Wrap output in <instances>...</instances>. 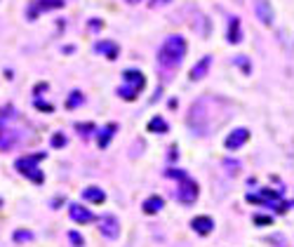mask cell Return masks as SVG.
Here are the masks:
<instances>
[{
	"label": "cell",
	"mask_w": 294,
	"mask_h": 247,
	"mask_svg": "<svg viewBox=\"0 0 294 247\" xmlns=\"http://www.w3.org/2000/svg\"><path fill=\"white\" fill-rule=\"evenodd\" d=\"M186 50H189V45H186V38L184 35H169L165 43L160 45V52H158V62L160 66H165V68H174L184 62V57H186Z\"/></svg>",
	"instance_id": "cell-1"
},
{
	"label": "cell",
	"mask_w": 294,
	"mask_h": 247,
	"mask_svg": "<svg viewBox=\"0 0 294 247\" xmlns=\"http://www.w3.org/2000/svg\"><path fill=\"white\" fill-rule=\"evenodd\" d=\"M123 78H125L127 85L120 87V90H118V94H120V99L134 101L137 94L144 90V85H146V75L141 73V71H137V68H125V71H123Z\"/></svg>",
	"instance_id": "cell-2"
},
{
	"label": "cell",
	"mask_w": 294,
	"mask_h": 247,
	"mask_svg": "<svg viewBox=\"0 0 294 247\" xmlns=\"http://www.w3.org/2000/svg\"><path fill=\"white\" fill-rule=\"evenodd\" d=\"M167 177H174V179H179L181 182V186H179V200L184 205H191L196 203V198H198L200 188L198 184L191 179L186 172H181V170H167Z\"/></svg>",
	"instance_id": "cell-3"
},
{
	"label": "cell",
	"mask_w": 294,
	"mask_h": 247,
	"mask_svg": "<svg viewBox=\"0 0 294 247\" xmlns=\"http://www.w3.org/2000/svg\"><path fill=\"white\" fill-rule=\"evenodd\" d=\"M42 158H45L42 153H38V155H26V158H19V160L14 162V167H17V170H19L24 177H29L31 182L42 184V179H45V177H42V172L38 170V162H40Z\"/></svg>",
	"instance_id": "cell-4"
},
{
	"label": "cell",
	"mask_w": 294,
	"mask_h": 247,
	"mask_svg": "<svg viewBox=\"0 0 294 247\" xmlns=\"http://www.w3.org/2000/svg\"><path fill=\"white\" fill-rule=\"evenodd\" d=\"M247 139H250V129H233L231 134L226 137V141H224V146H226V151H238L240 146H245L247 144Z\"/></svg>",
	"instance_id": "cell-5"
},
{
	"label": "cell",
	"mask_w": 294,
	"mask_h": 247,
	"mask_svg": "<svg viewBox=\"0 0 294 247\" xmlns=\"http://www.w3.org/2000/svg\"><path fill=\"white\" fill-rule=\"evenodd\" d=\"M68 215H71V219H73L75 224H90V221H95V219H97L95 212H92L90 207L78 205V203H73L71 207H68Z\"/></svg>",
	"instance_id": "cell-6"
},
{
	"label": "cell",
	"mask_w": 294,
	"mask_h": 247,
	"mask_svg": "<svg viewBox=\"0 0 294 247\" xmlns=\"http://www.w3.org/2000/svg\"><path fill=\"white\" fill-rule=\"evenodd\" d=\"M64 5H66L64 0H35L31 7H29V19H35V17L45 10H59Z\"/></svg>",
	"instance_id": "cell-7"
},
{
	"label": "cell",
	"mask_w": 294,
	"mask_h": 247,
	"mask_svg": "<svg viewBox=\"0 0 294 247\" xmlns=\"http://www.w3.org/2000/svg\"><path fill=\"white\" fill-rule=\"evenodd\" d=\"M101 233L106 238H111V240H116L120 236V224H118V219L113 215H104L101 216Z\"/></svg>",
	"instance_id": "cell-8"
},
{
	"label": "cell",
	"mask_w": 294,
	"mask_h": 247,
	"mask_svg": "<svg viewBox=\"0 0 294 247\" xmlns=\"http://www.w3.org/2000/svg\"><path fill=\"white\" fill-rule=\"evenodd\" d=\"M191 228H193L198 236H210L212 231H214V221H212V216H196V219L191 221Z\"/></svg>",
	"instance_id": "cell-9"
},
{
	"label": "cell",
	"mask_w": 294,
	"mask_h": 247,
	"mask_svg": "<svg viewBox=\"0 0 294 247\" xmlns=\"http://www.w3.org/2000/svg\"><path fill=\"white\" fill-rule=\"evenodd\" d=\"M257 14H259V19H261L266 26L273 24V7H271L268 0H259V2H257Z\"/></svg>",
	"instance_id": "cell-10"
},
{
	"label": "cell",
	"mask_w": 294,
	"mask_h": 247,
	"mask_svg": "<svg viewBox=\"0 0 294 247\" xmlns=\"http://www.w3.org/2000/svg\"><path fill=\"white\" fill-rule=\"evenodd\" d=\"M210 64H212L210 57H202L198 64L191 68V73H189L191 80H200V78H205V75H207V71H210Z\"/></svg>",
	"instance_id": "cell-11"
},
{
	"label": "cell",
	"mask_w": 294,
	"mask_h": 247,
	"mask_svg": "<svg viewBox=\"0 0 294 247\" xmlns=\"http://www.w3.org/2000/svg\"><path fill=\"white\" fill-rule=\"evenodd\" d=\"M163 207H165V200H163L160 195H151V198L144 200V215H156Z\"/></svg>",
	"instance_id": "cell-12"
},
{
	"label": "cell",
	"mask_w": 294,
	"mask_h": 247,
	"mask_svg": "<svg viewBox=\"0 0 294 247\" xmlns=\"http://www.w3.org/2000/svg\"><path fill=\"white\" fill-rule=\"evenodd\" d=\"M83 198L85 200H90V203H95V205H101L106 200V193L99 188V186H90V188H85L83 191Z\"/></svg>",
	"instance_id": "cell-13"
},
{
	"label": "cell",
	"mask_w": 294,
	"mask_h": 247,
	"mask_svg": "<svg viewBox=\"0 0 294 247\" xmlns=\"http://www.w3.org/2000/svg\"><path fill=\"white\" fill-rule=\"evenodd\" d=\"M118 125L116 123H111V125H106L101 132H99V139H97V144H99V149H106L108 144H111V139H113V134H116Z\"/></svg>",
	"instance_id": "cell-14"
},
{
	"label": "cell",
	"mask_w": 294,
	"mask_h": 247,
	"mask_svg": "<svg viewBox=\"0 0 294 247\" xmlns=\"http://www.w3.org/2000/svg\"><path fill=\"white\" fill-rule=\"evenodd\" d=\"M97 52H101V54H106L108 59H118V45L116 43H111V40H99L97 43Z\"/></svg>",
	"instance_id": "cell-15"
},
{
	"label": "cell",
	"mask_w": 294,
	"mask_h": 247,
	"mask_svg": "<svg viewBox=\"0 0 294 247\" xmlns=\"http://www.w3.org/2000/svg\"><path fill=\"white\" fill-rule=\"evenodd\" d=\"M229 43H240V19H231V24H229Z\"/></svg>",
	"instance_id": "cell-16"
},
{
	"label": "cell",
	"mask_w": 294,
	"mask_h": 247,
	"mask_svg": "<svg viewBox=\"0 0 294 247\" xmlns=\"http://www.w3.org/2000/svg\"><path fill=\"white\" fill-rule=\"evenodd\" d=\"M148 132H156V134H163V132H167V123H165V118L156 116V118L148 123Z\"/></svg>",
	"instance_id": "cell-17"
},
{
	"label": "cell",
	"mask_w": 294,
	"mask_h": 247,
	"mask_svg": "<svg viewBox=\"0 0 294 247\" xmlns=\"http://www.w3.org/2000/svg\"><path fill=\"white\" fill-rule=\"evenodd\" d=\"M85 101V97H83V92H73V94H71V97L66 99V108H68V111H71V108H75V106H80V104H83Z\"/></svg>",
	"instance_id": "cell-18"
},
{
	"label": "cell",
	"mask_w": 294,
	"mask_h": 247,
	"mask_svg": "<svg viewBox=\"0 0 294 247\" xmlns=\"http://www.w3.org/2000/svg\"><path fill=\"white\" fill-rule=\"evenodd\" d=\"M12 238H14V243H26V240H33V233L31 231H17Z\"/></svg>",
	"instance_id": "cell-19"
},
{
	"label": "cell",
	"mask_w": 294,
	"mask_h": 247,
	"mask_svg": "<svg viewBox=\"0 0 294 247\" xmlns=\"http://www.w3.org/2000/svg\"><path fill=\"white\" fill-rule=\"evenodd\" d=\"M68 238H71V243H73V247H83V245H85L83 236H80L78 231H71V233H68Z\"/></svg>",
	"instance_id": "cell-20"
},
{
	"label": "cell",
	"mask_w": 294,
	"mask_h": 247,
	"mask_svg": "<svg viewBox=\"0 0 294 247\" xmlns=\"http://www.w3.org/2000/svg\"><path fill=\"white\" fill-rule=\"evenodd\" d=\"M75 129H80V134H90V132H92V129H95V125H92V123H80V125H75Z\"/></svg>",
	"instance_id": "cell-21"
},
{
	"label": "cell",
	"mask_w": 294,
	"mask_h": 247,
	"mask_svg": "<svg viewBox=\"0 0 294 247\" xmlns=\"http://www.w3.org/2000/svg\"><path fill=\"white\" fill-rule=\"evenodd\" d=\"M254 224H261V226H268V224H271V216H263V215H257V216H254Z\"/></svg>",
	"instance_id": "cell-22"
},
{
	"label": "cell",
	"mask_w": 294,
	"mask_h": 247,
	"mask_svg": "<svg viewBox=\"0 0 294 247\" xmlns=\"http://www.w3.org/2000/svg\"><path fill=\"white\" fill-rule=\"evenodd\" d=\"M167 2H169V0H151L148 5H151V7L156 10V7H163V5H167Z\"/></svg>",
	"instance_id": "cell-23"
},
{
	"label": "cell",
	"mask_w": 294,
	"mask_h": 247,
	"mask_svg": "<svg viewBox=\"0 0 294 247\" xmlns=\"http://www.w3.org/2000/svg\"><path fill=\"white\" fill-rule=\"evenodd\" d=\"M52 144H54V146H62V144H64V137H62V134H57V137L52 139Z\"/></svg>",
	"instance_id": "cell-24"
},
{
	"label": "cell",
	"mask_w": 294,
	"mask_h": 247,
	"mask_svg": "<svg viewBox=\"0 0 294 247\" xmlns=\"http://www.w3.org/2000/svg\"><path fill=\"white\" fill-rule=\"evenodd\" d=\"M127 2H130V5H137V2H141V0H127Z\"/></svg>",
	"instance_id": "cell-25"
},
{
	"label": "cell",
	"mask_w": 294,
	"mask_h": 247,
	"mask_svg": "<svg viewBox=\"0 0 294 247\" xmlns=\"http://www.w3.org/2000/svg\"><path fill=\"white\" fill-rule=\"evenodd\" d=\"M0 205H2V200H0Z\"/></svg>",
	"instance_id": "cell-26"
}]
</instances>
